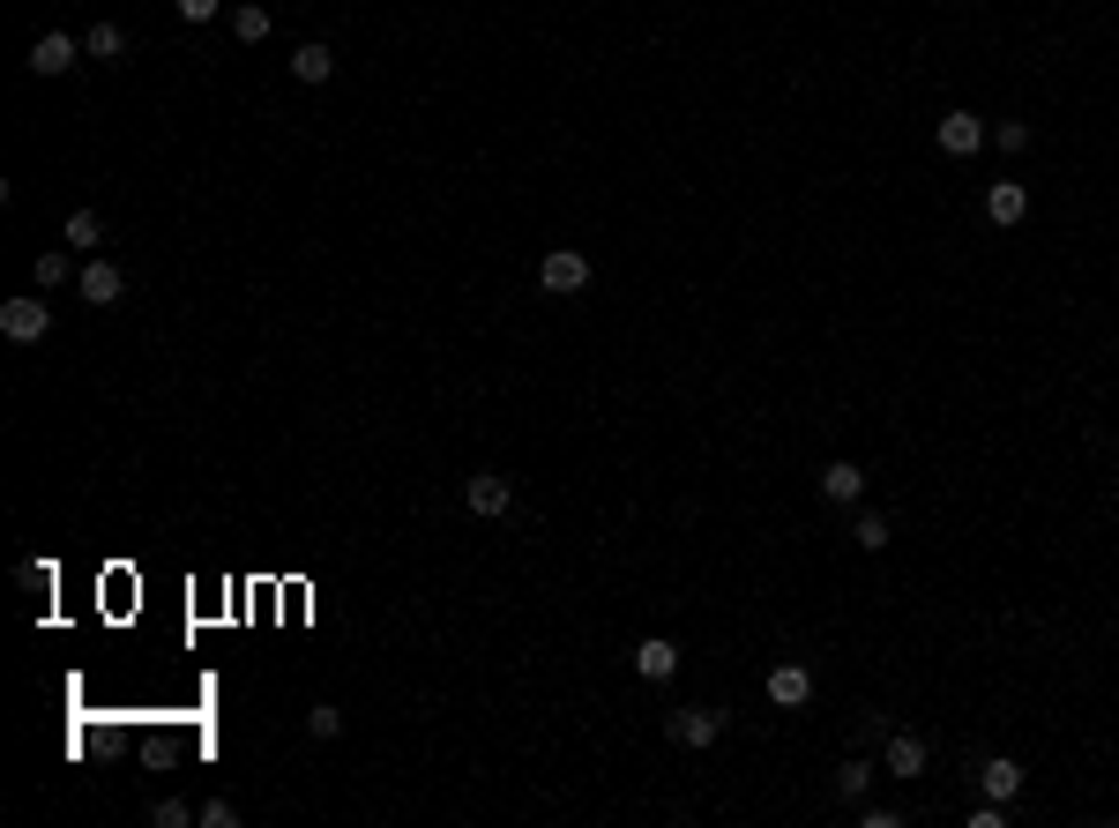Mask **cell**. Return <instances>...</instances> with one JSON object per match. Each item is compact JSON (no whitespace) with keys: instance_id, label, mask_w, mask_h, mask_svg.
Instances as JSON below:
<instances>
[{"instance_id":"obj_8","label":"cell","mask_w":1119,"mask_h":828,"mask_svg":"<svg viewBox=\"0 0 1119 828\" xmlns=\"http://www.w3.org/2000/svg\"><path fill=\"white\" fill-rule=\"evenodd\" d=\"M986 217H993L1000 232H1007V224H1023V217H1030V195H1023V179H993V187H986Z\"/></svg>"},{"instance_id":"obj_2","label":"cell","mask_w":1119,"mask_h":828,"mask_svg":"<svg viewBox=\"0 0 1119 828\" xmlns=\"http://www.w3.org/2000/svg\"><path fill=\"white\" fill-rule=\"evenodd\" d=\"M538 277H545V291H560V299H568V291H590V254H575V247H552V254H545V269H538Z\"/></svg>"},{"instance_id":"obj_15","label":"cell","mask_w":1119,"mask_h":828,"mask_svg":"<svg viewBox=\"0 0 1119 828\" xmlns=\"http://www.w3.org/2000/svg\"><path fill=\"white\" fill-rule=\"evenodd\" d=\"M83 53H90V60H105V68H113V60H120V53H127V31H120V23H90V31H83Z\"/></svg>"},{"instance_id":"obj_23","label":"cell","mask_w":1119,"mask_h":828,"mask_svg":"<svg viewBox=\"0 0 1119 828\" xmlns=\"http://www.w3.org/2000/svg\"><path fill=\"white\" fill-rule=\"evenodd\" d=\"M150 821H158V828H187V821H195V806H179V798H158V806H150Z\"/></svg>"},{"instance_id":"obj_7","label":"cell","mask_w":1119,"mask_h":828,"mask_svg":"<svg viewBox=\"0 0 1119 828\" xmlns=\"http://www.w3.org/2000/svg\"><path fill=\"white\" fill-rule=\"evenodd\" d=\"M941 150H948V158H978V150H986V120H978V113H948V120H941Z\"/></svg>"},{"instance_id":"obj_18","label":"cell","mask_w":1119,"mask_h":828,"mask_svg":"<svg viewBox=\"0 0 1119 828\" xmlns=\"http://www.w3.org/2000/svg\"><path fill=\"white\" fill-rule=\"evenodd\" d=\"M232 38L261 45V38H269V8H254V0H247V8H232Z\"/></svg>"},{"instance_id":"obj_16","label":"cell","mask_w":1119,"mask_h":828,"mask_svg":"<svg viewBox=\"0 0 1119 828\" xmlns=\"http://www.w3.org/2000/svg\"><path fill=\"white\" fill-rule=\"evenodd\" d=\"M31 277H38V291H60V284H68V277H83V269H75L68 254H53V247H45L38 261H31Z\"/></svg>"},{"instance_id":"obj_11","label":"cell","mask_w":1119,"mask_h":828,"mask_svg":"<svg viewBox=\"0 0 1119 828\" xmlns=\"http://www.w3.org/2000/svg\"><path fill=\"white\" fill-rule=\"evenodd\" d=\"M806 695H814V679H806V664H777V672H769V702L799 709V702H806Z\"/></svg>"},{"instance_id":"obj_24","label":"cell","mask_w":1119,"mask_h":828,"mask_svg":"<svg viewBox=\"0 0 1119 828\" xmlns=\"http://www.w3.org/2000/svg\"><path fill=\"white\" fill-rule=\"evenodd\" d=\"M15 582H23V590H53V560H23Z\"/></svg>"},{"instance_id":"obj_3","label":"cell","mask_w":1119,"mask_h":828,"mask_svg":"<svg viewBox=\"0 0 1119 828\" xmlns=\"http://www.w3.org/2000/svg\"><path fill=\"white\" fill-rule=\"evenodd\" d=\"M679 746H716L724 739V709H672V724H664Z\"/></svg>"},{"instance_id":"obj_17","label":"cell","mask_w":1119,"mask_h":828,"mask_svg":"<svg viewBox=\"0 0 1119 828\" xmlns=\"http://www.w3.org/2000/svg\"><path fill=\"white\" fill-rule=\"evenodd\" d=\"M986 791H993L1000 806H1007V798L1023 791V761H1007V754H1000V761H986Z\"/></svg>"},{"instance_id":"obj_14","label":"cell","mask_w":1119,"mask_h":828,"mask_svg":"<svg viewBox=\"0 0 1119 828\" xmlns=\"http://www.w3.org/2000/svg\"><path fill=\"white\" fill-rule=\"evenodd\" d=\"M634 672H642V679H672V672H679V650H672L664 634H650V642L634 650Z\"/></svg>"},{"instance_id":"obj_20","label":"cell","mask_w":1119,"mask_h":828,"mask_svg":"<svg viewBox=\"0 0 1119 828\" xmlns=\"http://www.w3.org/2000/svg\"><path fill=\"white\" fill-rule=\"evenodd\" d=\"M306 732H314V739H336V732H343V709H336V702H314V709H306Z\"/></svg>"},{"instance_id":"obj_4","label":"cell","mask_w":1119,"mask_h":828,"mask_svg":"<svg viewBox=\"0 0 1119 828\" xmlns=\"http://www.w3.org/2000/svg\"><path fill=\"white\" fill-rule=\"evenodd\" d=\"M75 53H83V38H68V31H38V45H31V75H68Z\"/></svg>"},{"instance_id":"obj_10","label":"cell","mask_w":1119,"mask_h":828,"mask_svg":"<svg viewBox=\"0 0 1119 828\" xmlns=\"http://www.w3.org/2000/svg\"><path fill=\"white\" fill-rule=\"evenodd\" d=\"M60 240H68V254H97L105 247V217H97V209H75V217L60 224Z\"/></svg>"},{"instance_id":"obj_26","label":"cell","mask_w":1119,"mask_h":828,"mask_svg":"<svg viewBox=\"0 0 1119 828\" xmlns=\"http://www.w3.org/2000/svg\"><path fill=\"white\" fill-rule=\"evenodd\" d=\"M217 8H224V0H179V15H187V23H217Z\"/></svg>"},{"instance_id":"obj_22","label":"cell","mask_w":1119,"mask_h":828,"mask_svg":"<svg viewBox=\"0 0 1119 828\" xmlns=\"http://www.w3.org/2000/svg\"><path fill=\"white\" fill-rule=\"evenodd\" d=\"M195 821L202 828H240V806H232V798H209V806H195Z\"/></svg>"},{"instance_id":"obj_13","label":"cell","mask_w":1119,"mask_h":828,"mask_svg":"<svg viewBox=\"0 0 1119 828\" xmlns=\"http://www.w3.org/2000/svg\"><path fill=\"white\" fill-rule=\"evenodd\" d=\"M888 777H925V739L918 732H896L888 739Z\"/></svg>"},{"instance_id":"obj_6","label":"cell","mask_w":1119,"mask_h":828,"mask_svg":"<svg viewBox=\"0 0 1119 828\" xmlns=\"http://www.w3.org/2000/svg\"><path fill=\"white\" fill-rule=\"evenodd\" d=\"M75 291H83L90 306H120L127 277H120V269H113V261H97V254H90V261H83V277H75Z\"/></svg>"},{"instance_id":"obj_9","label":"cell","mask_w":1119,"mask_h":828,"mask_svg":"<svg viewBox=\"0 0 1119 828\" xmlns=\"http://www.w3.org/2000/svg\"><path fill=\"white\" fill-rule=\"evenodd\" d=\"M291 75H299V83H329V75H336V45H322V38L291 45Z\"/></svg>"},{"instance_id":"obj_21","label":"cell","mask_w":1119,"mask_h":828,"mask_svg":"<svg viewBox=\"0 0 1119 828\" xmlns=\"http://www.w3.org/2000/svg\"><path fill=\"white\" fill-rule=\"evenodd\" d=\"M851 545H859V552H881V545H888V523H881V515H859V523H851Z\"/></svg>"},{"instance_id":"obj_25","label":"cell","mask_w":1119,"mask_h":828,"mask_svg":"<svg viewBox=\"0 0 1119 828\" xmlns=\"http://www.w3.org/2000/svg\"><path fill=\"white\" fill-rule=\"evenodd\" d=\"M1000 150H1030V127H1023V120H1000Z\"/></svg>"},{"instance_id":"obj_5","label":"cell","mask_w":1119,"mask_h":828,"mask_svg":"<svg viewBox=\"0 0 1119 828\" xmlns=\"http://www.w3.org/2000/svg\"><path fill=\"white\" fill-rule=\"evenodd\" d=\"M508 500H515V486H508L500 470H478V478H463V508H470V515H508Z\"/></svg>"},{"instance_id":"obj_1","label":"cell","mask_w":1119,"mask_h":828,"mask_svg":"<svg viewBox=\"0 0 1119 828\" xmlns=\"http://www.w3.org/2000/svg\"><path fill=\"white\" fill-rule=\"evenodd\" d=\"M0 336H8V343H45V336H53V306H45V299H8V306H0Z\"/></svg>"},{"instance_id":"obj_12","label":"cell","mask_w":1119,"mask_h":828,"mask_svg":"<svg viewBox=\"0 0 1119 828\" xmlns=\"http://www.w3.org/2000/svg\"><path fill=\"white\" fill-rule=\"evenodd\" d=\"M859 493H866L859 463H821V500H859Z\"/></svg>"},{"instance_id":"obj_19","label":"cell","mask_w":1119,"mask_h":828,"mask_svg":"<svg viewBox=\"0 0 1119 828\" xmlns=\"http://www.w3.org/2000/svg\"><path fill=\"white\" fill-rule=\"evenodd\" d=\"M866 784H873V761H866V754H851V761L836 769V791H843V798H866Z\"/></svg>"}]
</instances>
